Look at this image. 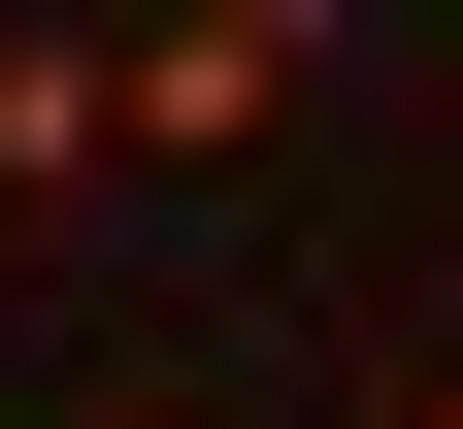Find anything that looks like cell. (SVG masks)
Returning <instances> with one entry per match:
<instances>
[{
	"instance_id": "1",
	"label": "cell",
	"mask_w": 463,
	"mask_h": 429,
	"mask_svg": "<svg viewBox=\"0 0 463 429\" xmlns=\"http://www.w3.org/2000/svg\"><path fill=\"white\" fill-rule=\"evenodd\" d=\"M99 67H133V165H265L331 99V33H298V0H165V33H99Z\"/></svg>"
},
{
	"instance_id": "3",
	"label": "cell",
	"mask_w": 463,
	"mask_h": 429,
	"mask_svg": "<svg viewBox=\"0 0 463 429\" xmlns=\"http://www.w3.org/2000/svg\"><path fill=\"white\" fill-rule=\"evenodd\" d=\"M397 429H463V363H397Z\"/></svg>"
},
{
	"instance_id": "4",
	"label": "cell",
	"mask_w": 463,
	"mask_h": 429,
	"mask_svg": "<svg viewBox=\"0 0 463 429\" xmlns=\"http://www.w3.org/2000/svg\"><path fill=\"white\" fill-rule=\"evenodd\" d=\"M67 429H199V396H67Z\"/></svg>"
},
{
	"instance_id": "2",
	"label": "cell",
	"mask_w": 463,
	"mask_h": 429,
	"mask_svg": "<svg viewBox=\"0 0 463 429\" xmlns=\"http://www.w3.org/2000/svg\"><path fill=\"white\" fill-rule=\"evenodd\" d=\"M0 199H33V231L133 199V67H99V33H0Z\"/></svg>"
}]
</instances>
